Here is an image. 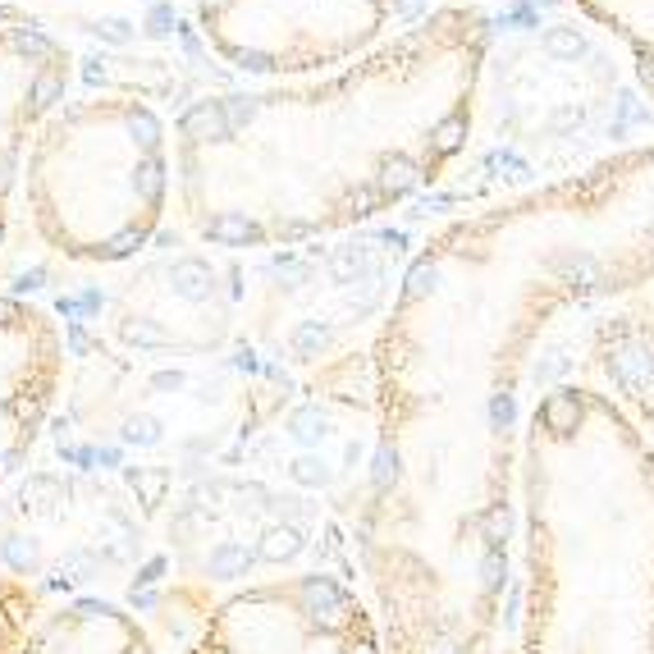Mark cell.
I'll return each mask as SVG.
<instances>
[{
  "mask_svg": "<svg viewBox=\"0 0 654 654\" xmlns=\"http://www.w3.org/2000/svg\"><path fill=\"white\" fill-rule=\"evenodd\" d=\"M74 55L46 28L0 23V247L23 197V165L42 124L69 101Z\"/></svg>",
  "mask_w": 654,
  "mask_h": 654,
  "instance_id": "cell-8",
  "label": "cell"
},
{
  "mask_svg": "<svg viewBox=\"0 0 654 654\" xmlns=\"http://www.w3.org/2000/svg\"><path fill=\"white\" fill-rule=\"evenodd\" d=\"M654 284V147L485 202L403 270L371 344L353 549L385 654H499L531 380L581 311Z\"/></svg>",
  "mask_w": 654,
  "mask_h": 654,
  "instance_id": "cell-1",
  "label": "cell"
},
{
  "mask_svg": "<svg viewBox=\"0 0 654 654\" xmlns=\"http://www.w3.org/2000/svg\"><path fill=\"white\" fill-rule=\"evenodd\" d=\"M174 202V129L138 92H87L55 110L23 165L37 243L74 266H124Z\"/></svg>",
  "mask_w": 654,
  "mask_h": 654,
  "instance_id": "cell-4",
  "label": "cell"
},
{
  "mask_svg": "<svg viewBox=\"0 0 654 654\" xmlns=\"http://www.w3.org/2000/svg\"><path fill=\"white\" fill-rule=\"evenodd\" d=\"M595 28L622 42L641 87L654 101V0H572Z\"/></svg>",
  "mask_w": 654,
  "mask_h": 654,
  "instance_id": "cell-11",
  "label": "cell"
},
{
  "mask_svg": "<svg viewBox=\"0 0 654 654\" xmlns=\"http://www.w3.org/2000/svg\"><path fill=\"white\" fill-rule=\"evenodd\" d=\"M14 654H156V641L119 604L69 600L37 613Z\"/></svg>",
  "mask_w": 654,
  "mask_h": 654,
  "instance_id": "cell-10",
  "label": "cell"
},
{
  "mask_svg": "<svg viewBox=\"0 0 654 654\" xmlns=\"http://www.w3.org/2000/svg\"><path fill=\"white\" fill-rule=\"evenodd\" d=\"M197 33L234 74L298 83L389 42L394 0H193Z\"/></svg>",
  "mask_w": 654,
  "mask_h": 654,
  "instance_id": "cell-5",
  "label": "cell"
},
{
  "mask_svg": "<svg viewBox=\"0 0 654 654\" xmlns=\"http://www.w3.org/2000/svg\"><path fill=\"white\" fill-rule=\"evenodd\" d=\"M485 60L490 19L440 5L334 74L193 101L174 124L183 229L215 252H270L398 211L467 151Z\"/></svg>",
  "mask_w": 654,
  "mask_h": 654,
  "instance_id": "cell-2",
  "label": "cell"
},
{
  "mask_svg": "<svg viewBox=\"0 0 654 654\" xmlns=\"http://www.w3.org/2000/svg\"><path fill=\"white\" fill-rule=\"evenodd\" d=\"M65 334L46 307L0 293V490L28 467L65 389Z\"/></svg>",
  "mask_w": 654,
  "mask_h": 654,
  "instance_id": "cell-7",
  "label": "cell"
},
{
  "mask_svg": "<svg viewBox=\"0 0 654 654\" xmlns=\"http://www.w3.org/2000/svg\"><path fill=\"white\" fill-rule=\"evenodd\" d=\"M590 371L654 444V298L636 293L627 302H613L609 316L595 321Z\"/></svg>",
  "mask_w": 654,
  "mask_h": 654,
  "instance_id": "cell-9",
  "label": "cell"
},
{
  "mask_svg": "<svg viewBox=\"0 0 654 654\" xmlns=\"http://www.w3.org/2000/svg\"><path fill=\"white\" fill-rule=\"evenodd\" d=\"M179 654H385V641L362 586L289 572L211 600Z\"/></svg>",
  "mask_w": 654,
  "mask_h": 654,
  "instance_id": "cell-6",
  "label": "cell"
},
{
  "mask_svg": "<svg viewBox=\"0 0 654 654\" xmlns=\"http://www.w3.org/2000/svg\"><path fill=\"white\" fill-rule=\"evenodd\" d=\"M504 654H654V444L590 380L526 412Z\"/></svg>",
  "mask_w": 654,
  "mask_h": 654,
  "instance_id": "cell-3",
  "label": "cell"
}]
</instances>
